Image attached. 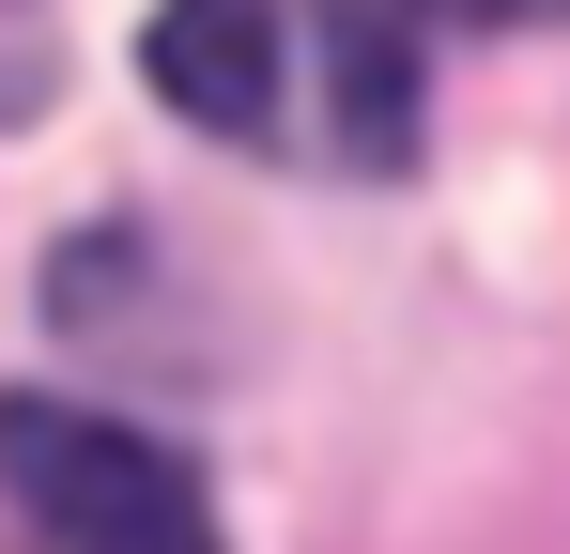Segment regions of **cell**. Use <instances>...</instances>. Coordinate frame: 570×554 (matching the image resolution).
Instances as JSON below:
<instances>
[{
    "label": "cell",
    "mask_w": 570,
    "mask_h": 554,
    "mask_svg": "<svg viewBox=\"0 0 570 554\" xmlns=\"http://www.w3.org/2000/svg\"><path fill=\"white\" fill-rule=\"evenodd\" d=\"M139 78L186 108L200 139H247V155H324V170H385L416 139V78L371 16L340 0H170Z\"/></svg>",
    "instance_id": "6da1fadb"
},
{
    "label": "cell",
    "mask_w": 570,
    "mask_h": 554,
    "mask_svg": "<svg viewBox=\"0 0 570 554\" xmlns=\"http://www.w3.org/2000/svg\"><path fill=\"white\" fill-rule=\"evenodd\" d=\"M0 493L47 524V540L78 554H200L216 540V493H200L186 462L155 447V432H124V416H78V400H0Z\"/></svg>",
    "instance_id": "7a4b0ae2"
},
{
    "label": "cell",
    "mask_w": 570,
    "mask_h": 554,
    "mask_svg": "<svg viewBox=\"0 0 570 554\" xmlns=\"http://www.w3.org/2000/svg\"><path fill=\"white\" fill-rule=\"evenodd\" d=\"M416 16H463V31H524V16H570V0H416Z\"/></svg>",
    "instance_id": "3957f363"
}]
</instances>
